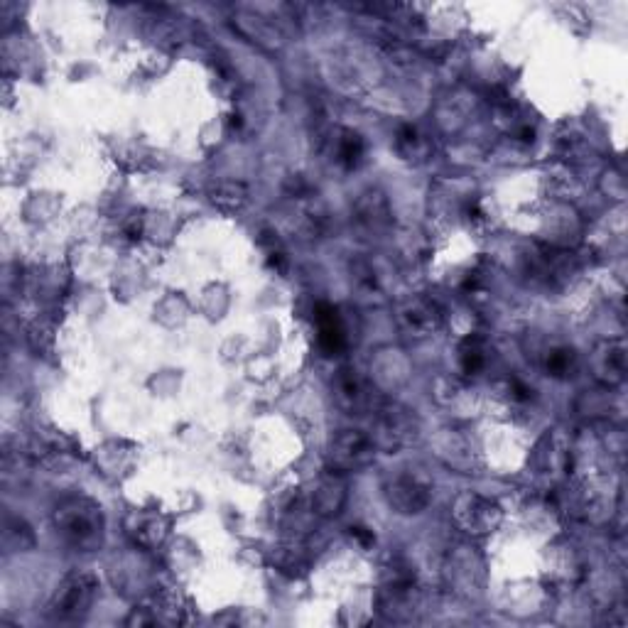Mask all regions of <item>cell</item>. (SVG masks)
<instances>
[{"instance_id": "obj_1", "label": "cell", "mask_w": 628, "mask_h": 628, "mask_svg": "<svg viewBox=\"0 0 628 628\" xmlns=\"http://www.w3.org/2000/svg\"><path fill=\"white\" fill-rule=\"evenodd\" d=\"M54 528L59 538L77 552H94L104 543V513L89 496L64 498L54 508Z\"/></svg>"}, {"instance_id": "obj_2", "label": "cell", "mask_w": 628, "mask_h": 628, "mask_svg": "<svg viewBox=\"0 0 628 628\" xmlns=\"http://www.w3.org/2000/svg\"><path fill=\"white\" fill-rule=\"evenodd\" d=\"M99 582L89 572H72L62 579L50 602V616L57 621H79L89 614Z\"/></svg>"}, {"instance_id": "obj_3", "label": "cell", "mask_w": 628, "mask_h": 628, "mask_svg": "<svg viewBox=\"0 0 628 628\" xmlns=\"http://www.w3.org/2000/svg\"><path fill=\"white\" fill-rule=\"evenodd\" d=\"M420 432V420L415 418L413 410H408L405 405L398 403H386L376 410V422H373V445L376 449H393L410 445V442L418 437Z\"/></svg>"}, {"instance_id": "obj_4", "label": "cell", "mask_w": 628, "mask_h": 628, "mask_svg": "<svg viewBox=\"0 0 628 628\" xmlns=\"http://www.w3.org/2000/svg\"><path fill=\"white\" fill-rule=\"evenodd\" d=\"M376 445L371 435L361 430H339L329 440L327 447V464L337 474H351V471L366 469L376 457Z\"/></svg>"}, {"instance_id": "obj_5", "label": "cell", "mask_w": 628, "mask_h": 628, "mask_svg": "<svg viewBox=\"0 0 628 628\" xmlns=\"http://www.w3.org/2000/svg\"><path fill=\"white\" fill-rule=\"evenodd\" d=\"M430 489L415 476H395L386 484V501L395 513L418 516L430 506Z\"/></svg>"}, {"instance_id": "obj_6", "label": "cell", "mask_w": 628, "mask_h": 628, "mask_svg": "<svg viewBox=\"0 0 628 628\" xmlns=\"http://www.w3.org/2000/svg\"><path fill=\"white\" fill-rule=\"evenodd\" d=\"M454 516H457L459 525L469 533L484 535L491 533L498 523H501V508L496 503L486 501V498L467 494L457 498V506H454Z\"/></svg>"}, {"instance_id": "obj_7", "label": "cell", "mask_w": 628, "mask_h": 628, "mask_svg": "<svg viewBox=\"0 0 628 628\" xmlns=\"http://www.w3.org/2000/svg\"><path fill=\"white\" fill-rule=\"evenodd\" d=\"M332 393L339 408L349 415H361L371 408V393L354 368H339L332 381Z\"/></svg>"}, {"instance_id": "obj_8", "label": "cell", "mask_w": 628, "mask_h": 628, "mask_svg": "<svg viewBox=\"0 0 628 628\" xmlns=\"http://www.w3.org/2000/svg\"><path fill=\"white\" fill-rule=\"evenodd\" d=\"M400 324L415 337H430L442 327V310L437 307V302L413 297L400 307Z\"/></svg>"}, {"instance_id": "obj_9", "label": "cell", "mask_w": 628, "mask_h": 628, "mask_svg": "<svg viewBox=\"0 0 628 628\" xmlns=\"http://www.w3.org/2000/svg\"><path fill=\"white\" fill-rule=\"evenodd\" d=\"M344 501H346L344 474H337V471L329 469V474L322 476L312 491V513L322 518H334L339 516Z\"/></svg>"}, {"instance_id": "obj_10", "label": "cell", "mask_w": 628, "mask_h": 628, "mask_svg": "<svg viewBox=\"0 0 628 628\" xmlns=\"http://www.w3.org/2000/svg\"><path fill=\"white\" fill-rule=\"evenodd\" d=\"M314 324H317V341L319 349L327 356L339 354L346 346V329L344 322H341L339 312L334 310L332 305H317L314 310Z\"/></svg>"}, {"instance_id": "obj_11", "label": "cell", "mask_w": 628, "mask_h": 628, "mask_svg": "<svg viewBox=\"0 0 628 628\" xmlns=\"http://www.w3.org/2000/svg\"><path fill=\"white\" fill-rule=\"evenodd\" d=\"M354 216L364 229L381 231L391 224V204H388L386 194L378 189H368L361 194L354 204Z\"/></svg>"}, {"instance_id": "obj_12", "label": "cell", "mask_w": 628, "mask_h": 628, "mask_svg": "<svg viewBox=\"0 0 628 628\" xmlns=\"http://www.w3.org/2000/svg\"><path fill=\"white\" fill-rule=\"evenodd\" d=\"M329 148H332L334 162L346 170H354L361 160H364L366 145L359 133L349 131V128H337L334 138H329Z\"/></svg>"}, {"instance_id": "obj_13", "label": "cell", "mask_w": 628, "mask_h": 628, "mask_svg": "<svg viewBox=\"0 0 628 628\" xmlns=\"http://www.w3.org/2000/svg\"><path fill=\"white\" fill-rule=\"evenodd\" d=\"M133 538L135 543L143 545V548H157L162 540L170 533V521L162 518L160 513H135V525H133Z\"/></svg>"}, {"instance_id": "obj_14", "label": "cell", "mask_w": 628, "mask_h": 628, "mask_svg": "<svg viewBox=\"0 0 628 628\" xmlns=\"http://www.w3.org/2000/svg\"><path fill=\"white\" fill-rule=\"evenodd\" d=\"M310 555L300 543H285L273 552V567L288 577H302L310 570Z\"/></svg>"}, {"instance_id": "obj_15", "label": "cell", "mask_w": 628, "mask_h": 628, "mask_svg": "<svg viewBox=\"0 0 628 628\" xmlns=\"http://www.w3.org/2000/svg\"><path fill=\"white\" fill-rule=\"evenodd\" d=\"M395 150L403 160L422 162L430 155V140L422 135L415 126H403L395 135Z\"/></svg>"}, {"instance_id": "obj_16", "label": "cell", "mask_w": 628, "mask_h": 628, "mask_svg": "<svg viewBox=\"0 0 628 628\" xmlns=\"http://www.w3.org/2000/svg\"><path fill=\"white\" fill-rule=\"evenodd\" d=\"M459 364L462 371L471 376V373H479L486 366V344L484 339L469 337L464 339V344L459 346Z\"/></svg>"}, {"instance_id": "obj_17", "label": "cell", "mask_w": 628, "mask_h": 628, "mask_svg": "<svg viewBox=\"0 0 628 628\" xmlns=\"http://www.w3.org/2000/svg\"><path fill=\"white\" fill-rule=\"evenodd\" d=\"M211 199L221 209H241L248 202V189L241 182H219L211 192Z\"/></svg>"}, {"instance_id": "obj_18", "label": "cell", "mask_w": 628, "mask_h": 628, "mask_svg": "<svg viewBox=\"0 0 628 628\" xmlns=\"http://www.w3.org/2000/svg\"><path fill=\"white\" fill-rule=\"evenodd\" d=\"M545 368L557 378L570 376L575 371V351L565 349V346L562 349H550L548 356H545Z\"/></svg>"}, {"instance_id": "obj_19", "label": "cell", "mask_w": 628, "mask_h": 628, "mask_svg": "<svg viewBox=\"0 0 628 628\" xmlns=\"http://www.w3.org/2000/svg\"><path fill=\"white\" fill-rule=\"evenodd\" d=\"M351 538H354L364 550L376 545V535H373V530H368V528H351Z\"/></svg>"}]
</instances>
